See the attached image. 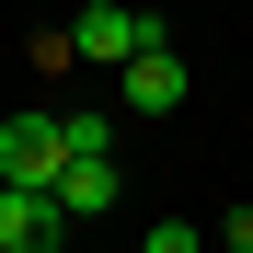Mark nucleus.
I'll use <instances>...</instances> for the list:
<instances>
[{
    "mask_svg": "<svg viewBox=\"0 0 253 253\" xmlns=\"http://www.w3.org/2000/svg\"><path fill=\"white\" fill-rule=\"evenodd\" d=\"M138 46H161V23L138 12V0H81V12H69V58L81 69H126Z\"/></svg>",
    "mask_w": 253,
    "mask_h": 253,
    "instance_id": "1",
    "label": "nucleus"
},
{
    "mask_svg": "<svg viewBox=\"0 0 253 253\" xmlns=\"http://www.w3.org/2000/svg\"><path fill=\"white\" fill-rule=\"evenodd\" d=\"M0 173H12V184H46V196H58V173H69V138H58V115H46V104H23L12 126H0Z\"/></svg>",
    "mask_w": 253,
    "mask_h": 253,
    "instance_id": "2",
    "label": "nucleus"
},
{
    "mask_svg": "<svg viewBox=\"0 0 253 253\" xmlns=\"http://www.w3.org/2000/svg\"><path fill=\"white\" fill-rule=\"evenodd\" d=\"M69 242V207L46 184H0V253H58Z\"/></svg>",
    "mask_w": 253,
    "mask_h": 253,
    "instance_id": "3",
    "label": "nucleus"
},
{
    "mask_svg": "<svg viewBox=\"0 0 253 253\" xmlns=\"http://www.w3.org/2000/svg\"><path fill=\"white\" fill-rule=\"evenodd\" d=\"M138 253H219V242H207V230H196V219H161V230H150V242H138Z\"/></svg>",
    "mask_w": 253,
    "mask_h": 253,
    "instance_id": "7",
    "label": "nucleus"
},
{
    "mask_svg": "<svg viewBox=\"0 0 253 253\" xmlns=\"http://www.w3.org/2000/svg\"><path fill=\"white\" fill-rule=\"evenodd\" d=\"M115 196H126V173H115V161H69V173H58V207H69V219H104Z\"/></svg>",
    "mask_w": 253,
    "mask_h": 253,
    "instance_id": "5",
    "label": "nucleus"
},
{
    "mask_svg": "<svg viewBox=\"0 0 253 253\" xmlns=\"http://www.w3.org/2000/svg\"><path fill=\"white\" fill-rule=\"evenodd\" d=\"M58 138H69V161H115V115L69 104V115H58Z\"/></svg>",
    "mask_w": 253,
    "mask_h": 253,
    "instance_id": "6",
    "label": "nucleus"
},
{
    "mask_svg": "<svg viewBox=\"0 0 253 253\" xmlns=\"http://www.w3.org/2000/svg\"><path fill=\"white\" fill-rule=\"evenodd\" d=\"M0 184H12V173H0Z\"/></svg>",
    "mask_w": 253,
    "mask_h": 253,
    "instance_id": "9",
    "label": "nucleus"
},
{
    "mask_svg": "<svg viewBox=\"0 0 253 253\" xmlns=\"http://www.w3.org/2000/svg\"><path fill=\"white\" fill-rule=\"evenodd\" d=\"M207 242H219V253H253V207H230V219L207 230Z\"/></svg>",
    "mask_w": 253,
    "mask_h": 253,
    "instance_id": "8",
    "label": "nucleus"
},
{
    "mask_svg": "<svg viewBox=\"0 0 253 253\" xmlns=\"http://www.w3.org/2000/svg\"><path fill=\"white\" fill-rule=\"evenodd\" d=\"M115 104H126V115H173V104H184V58H173V35L138 46V58L115 69Z\"/></svg>",
    "mask_w": 253,
    "mask_h": 253,
    "instance_id": "4",
    "label": "nucleus"
}]
</instances>
